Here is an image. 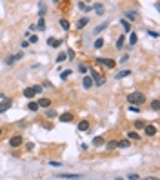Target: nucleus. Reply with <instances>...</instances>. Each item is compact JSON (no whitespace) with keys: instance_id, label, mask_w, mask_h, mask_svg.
I'll list each match as a JSON object with an SVG mask.
<instances>
[{"instance_id":"1","label":"nucleus","mask_w":160,"mask_h":180,"mask_svg":"<svg viewBox=\"0 0 160 180\" xmlns=\"http://www.w3.org/2000/svg\"><path fill=\"white\" fill-rule=\"evenodd\" d=\"M127 100H129V104H133V105H142L146 102V95L142 91H135V93H131L129 97H127Z\"/></svg>"},{"instance_id":"2","label":"nucleus","mask_w":160,"mask_h":180,"mask_svg":"<svg viewBox=\"0 0 160 180\" xmlns=\"http://www.w3.org/2000/svg\"><path fill=\"white\" fill-rule=\"evenodd\" d=\"M98 64L105 66L108 69H115V67H116V62H115V60H111V58H98Z\"/></svg>"},{"instance_id":"3","label":"nucleus","mask_w":160,"mask_h":180,"mask_svg":"<svg viewBox=\"0 0 160 180\" xmlns=\"http://www.w3.org/2000/svg\"><path fill=\"white\" fill-rule=\"evenodd\" d=\"M22 142H24V138L20 135H15V136L9 138V146H11V147H20V146H22Z\"/></svg>"},{"instance_id":"4","label":"nucleus","mask_w":160,"mask_h":180,"mask_svg":"<svg viewBox=\"0 0 160 180\" xmlns=\"http://www.w3.org/2000/svg\"><path fill=\"white\" fill-rule=\"evenodd\" d=\"M91 78H93V84H95V86H104V78L98 75V73L97 71H91Z\"/></svg>"},{"instance_id":"5","label":"nucleus","mask_w":160,"mask_h":180,"mask_svg":"<svg viewBox=\"0 0 160 180\" xmlns=\"http://www.w3.org/2000/svg\"><path fill=\"white\" fill-rule=\"evenodd\" d=\"M144 133H146L147 136L156 135V125H153V124H146V125H144Z\"/></svg>"},{"instance_id":"6","label":"nucleus","mask_w":160,"mask_h":180,"mask_svg":"<svg viewBox=\"0 0 160 180\" xmlns=\"http://www.w3.org/2000/svg\"><path fill=\"white\" fill-rule=\"evenodd\" d=\"M22 57H24V53H17V55H11L9 58H6V64H7V66H11V64H15L17 60H20Z\"/></svg>"},{"instance_id":"7","label":"nucleus","mask_w":160,"mask_h":180,"mask_svg":"<svg viewBox=\"0 0 160 180\" xmlns=\"http://www.w3.org/2000/svg\"><path fill=\"white\" fill-rule=\"evenodd\" d=\"M13 105V102L9 100V98H4V102H0V113H6L9 108Z\"/></svg>"},{"instance_id":"8","label":"nucleus","mask_w":160,"mask_h":180,"mask_svg":"<svg viewBox=\"0 0 160 180\" xmlns=\"http://www.w3.org/2000/svg\"><path fill=\"white\" fill-rule=\"evenodd\" d=\"M58 118H60V122H66L67 124V122H73L75 120V115L73 113H64V115L58 116Z\"/></svg>"},{"instance_id":"9","label":"nucleus","mask_w":160,"mask_h":180,"mask_svg":"<svg viewBox=\"0 0 160 180\" xmlns=\"http://www.w3.org/2000/svg\"><path fill=\"white\" fill-rule=\"evenodd\" d=\"M57 178H82V175H77V173H58Z\"/></svg>"},{"instance_id":"10","label":"nucleus","mask_w":160,"mask_h":180,"mask_svg":"<svg viewBox=\"0 0 160 180\" xmlns=\"http://www.w3.org/2000/svg\"><path fill=\"white\" fill-rule=\"evenodd\" d=\"M47 44H49V47H55V49H57V47H60L62 40H58V38H53V37H51V38H47Z\"/></svg>"},{"instance_id":"11","label":"nucleus","mask_w":160,"mask_h":180,"mask_svg":"<svg viewBox=\"0 0 160 180\" xmlns=\"http://www.w3.org/2000/svg\"><path fill=\"white\" fill-rule=\"evenodd\" d=\"M35 95H37V93H35L33 87H26V89H24V97L29 98V100H33V98H35Z\"/></svg>"},{"instance_id":"12","label":"nucleus","mask_w":160,"mask_h":180,"mask_svg":"<svg viewBox=\"0 0 160 180\" xmlns=\"http://www.w3.org/2000/svg\"><path fill=\"white\" fill-rule=\"evenodd\" d=\"M89 129V120H80L78 122V131H88Z\"/></svg>"},{"instance_id":"13","label":"nucleus","mask_w":160,"mask_h":180,"mask_svg":"<svg viewBox=\"0 0 160 180\" xmlns=\"http://www.w3.org/2000/svg\"><path fill=\"white\" fill-rule=\"evenodd\" d=\"M129 146H131L129 138H124V140H120V142H116V147H122V149H126V147H129Z\"/></svg>"},{"instance_id":"14","label":"nucleus","mask_w":160,"mask_h":180,"mask_svg":"<svg viewBox=\"0 0 160 180\" xmlns=\"http://www.w3.org/2000/svg\"><path fill=\"white\" fill-rule=\"evenodd\" d=\"M84 87H86V89H89V87H93V78L91 77H84Z\"/></svg>"},{"instance_id":"15","label":"nucleus","mask_w":160,"mask_h":180,"mask_svg":"<svg viewBox=\"0 0 160 180\" xmlns=\"http://www.w3.org/2000/svg\"><path fill=\"white\" fill-rule=\"evenodd\" d=\"M51 105V100L49 98H40L38 100V108H49Z\"/></svg>"},{"instance_id":"16","label":"nucleus","mask_w":160,"mask_h":180,"mask_svg":"<svg viewBox=\"0 0 160 180\" xmlns=\"http://www.w3.org/2000/svg\"><path fill=\"white\" fill-rule=\"evenodd\" d=\"M60 26H62V29H64V31H69V29H71L69 20H66V18H60Z\"/></svg>"},{"instance_id":"17","label":"nucleus","mask_w":160,"mask_h":180,"mask_svg":"<svg viewBox=\"0 0 160 180\" xmlns=\"http://www.w3.org/2000/svg\"><path fill=\"white\" fill-rule=\"evenodd\" d=\"M129 75H131V71L129 69H124L120 73H116V80H118V78H126V77H129Z\"/></svg>"},{"instance_id":"18","label":"nucleus","mask_w":160,"mask_h":180,"mask_svg":"<svg viewBox=\"0 0 160 180\" xmlns=\"http://www.w3.org/2000/svg\"><path fill=\"white\" fill-rule=\"evenodd\" d=\"M88 24H89V18H80L77 22V29H82L84 26H88Z\"/></svg>"},{"instance_id":"19","label":"nucleus","mask_w":160,"mask_h":180,"mask_svg":"<svg viewBox=\"0 0 160 180\" xmlns=\"http://www.w3.org/2000/svg\"><path fill=\"white\" fill-rule=\"evenodd\" d=\"M127 138L129 140H140V135H138L136 131H129L127 133Z\"/></svg>"},{"instance_id":"20","label":"nucleus","mask_w":160,"mask_h":180,"mask_svg":"<svg viewBox=\"0 0 160 180\" xmlns=\"http://www.w3.org/2000/svg\"><path fill=\"white\" fill-rule=\"evenodd\" d=\"M120 24H122V27H124V31H126V33H127V31H131V24L129 22H127V20H120Z\"/></svg>"},{"instance_id":"21","label":"nucleus","mask_w":160,"mask_h":180,"mask_svg":"<svg viewBox=\"0 0 160 180\" xmlns=\"http://www.w3.org/2000/svg\"><path fill=\"white\" fill-rule=\"evenodd\" d=\"M93 9L97 11V15H100V16L104 15V6H102V4H95V7H93Z\"/></svg>"},{"instance_id":"22","label":"nucleus","mask_w":160,"mask_h":180,"mask_svg":"<svg viewBox=\"0 0 160 180\" xmlns=\"http://www.w3.org/2000/svg\"><path fill=\"white\" fill-rule=\"evenodd\" d=\"M27 109H29V111H37V109H38V102H29V104H27Z\"/></svg>"},{"instance_id":"23","label":"nucleus","mask_w":160,"mask_h":180,"mask_svg":"<svg viewBox=\"0 0 160 180\" xmlns=\"http://www.w3.org/2000/svg\"><path fill=\"white\" fill-rule=\"evenodd\" d=\"M151 109H153V111H158V109H160V100H158V98L151 102Z\"/></svg>"},{"instance_id":"24","label":"nucleus","mask_w":160,"mask_h":180,"mask_svg":"<svg viewBox=\"0 0 160 180\" xmlns=\"http://www.w3.org/2000/svg\"><path fill=\"white\" fill-rule=\"evenodd\" d=\"M35 29H46V20L44 18H38V24H37Z\"/></svg>"},{"instance_id":"25","label":"nucleus","mask_w":160,"mask_h":180,"mask_svg":"<svg viewBox=\"0 0 160 180\" xmlns=\"http://www.w3.org/2000/svg\"><path fill=\"white\" fill-rule=\"evenodd\" d=\"M133 125H135L136 129H144V125H146V122H144V120H135V124H133Z\"/></svg>"},{"instance_id":"26","label":"nucleus","mask_w":160,"mask_h":180,"mask_svg":"<svg viewBox=\"0 0 160 180\" xmlns=\"http://www.w3.org/2000/svg\"><path fill=\"white\" fill-rule=\"evenodd\" d=\"M126 18H127V20H131V22H135V20H136V13H133V11L126 13Z\"/></svg>"},{"instance_id":"27","label":"nucleus","mask_w":160,"mask_h":180,"mask_svg":"<svg viewBox=\"0 0 160 180\" xmlns=\"http://www.w3.org/2000/svg\"><path fill=\"white\" fill-rule=\"evenodd\" d=\"M66 58H67L66 53H58V55H57V62H58V64H60V62H64Z\"/></svg>"},{"instance_id":"28","label":"nucleus","mask_w":160,"mask_h":180,"mask_svg":"<svg viewBox=\"0 0 160 180\" xmlns=\"http://www.w3.org/2000/svg\"><path fill=\"white\" fill-rule=\"evenodd\" d=\"M93 144H95V146H102V144H104V138H102V136H95V138H93Z\"/></svg>"},{"instance_id":"29","label":"nucleus","mask_w":160,"mask_h":180,"mask_svg":"<svg viewBox=\"0 0 160 180\" xmlns=\"http://www.w3.org/2000/svg\"><path fill=\"white\" fill-rule=\"evenodd\" d=\"M44 15H46V6H44V4H40V11H38V16H40V18H44Z\"/></svg>"},{"instance_id":"30","label":"nucleus","mask_w":160,"mask_h":180,"mask_svg":"<svg viewBox=\"0 0 160 180\" xmlns=\"http://www.w3.org/2000/svg\"><path fill=\"white\" fill-rule=\"evenodd\" d=\"M136 40H138V38H136V35H135V33H131V35H129V44H131V46H135V44H136Z\"/></svg>"},{"instance_id":"31","label":"nucleus","mask_w":160,"mask_h":180,"mask_svg":"<svg viewBox=\"0 0 160 180\" xmlns=\"http://www.w3.org/2000/svg\"><path fill=\"white\" fill-rule=\"evenodd\" d=\"M115 46H116V49H120V47L124 46V37H118V40H116V44H115Z\"/></svg>"},{"instance_id":"32","label":"nucleus","mask_w":160,"mask_h":180,"mask_svg":"<svg viewBox=\"0 0 160 180\" xmlns=\"http://www.w3.org/2000/svg\"><path fill=\"white\" fill-rule=\"evenodd\" d=\"M102 46H104V38H98L97 42H95V47H97V49H100Z\"/></svg>"},{"instance_id":"33","label":"nucleus","mask_w":160,"mask_h":180,"mask_svg":"<svg viewBox=\"0 0 160 180\" xmlns=\"http://www.w3.org/2000/svg\"><path fill=\"white\" fill-rule=\"evenodd\" d=\"M116 147V140H109L108 142V149H115Z\"/></svg>"},{"instance_id":"34","label":"nucleus","mask_w":160,"mask_h":180,"mask_svg":"<svg viewBox=\"0 0 160 180\" xmlns=\"http://www.w3.org/2000/svg\"><path fill=\"white\" fill-rule=\"evenodd\" d=\"M78 69H80V73H84V75H86V73H88V71H89V69H88V66H86V64H80V67H78Z\"/></svg>"},{"instance_id":"35","label":"nucleus","mask_w":160,"mask_h":180,"mask_svg":"<svg viewBox=\"0 0 160 180\" xmlns=\"http://www.w3.org/2000/svg\"><path fill=\"white\" fill-rule=\"evenodd\" d=\"M69 75H71V69H66V71H64V73H62V78H64V80H66V78H67Z\"/></svg>"},{"instance_id":"36","label":"nucleus","mask_w":160,"mask_h":180,"mask_svg":"<svg viewBox=\"0 0 160 180\" xmlns=\"http://www.w3.org/2000/svg\"><path fill=\"white\" fill-rule=\"evenodd\" d=\"M129 111H133V113H138V111H140V109H138V105H129Z\"/></svg>"},{"instance_id":"37","label":"nucleus","mask_w":160,"mask_h":180,"mask_svg":"<svg viewBox=\"0 0 160 180\" xmlns=\"http://www.w3.org/2000/svg\"><path fill=\"white\" fill-rule=\"evenodd\" d=\"M55 116H57L55 111H47V118H55Z\"/></svg>"},{"instance_id":"38","label":"nucleus","mask_w":160,"mask_h":180,"mask_svg":"<svg viewBox=\"0 0 160 180\" xmlns=\"http://www.w3.org/2000/svg\"><path fill=\"white\" fill-rule=\"evenodd\" d=\"M67 57H69V58H75V51H73V49H67Z\"/></svg>"},{"instance_id":"39","label":"nucleus","mask_w":160,"mask_h":180,"mask_svg":"<svg viewBox=\"0 0 160 180\" xmlns=\"http://www.w3.org/2000/svg\"><path fill=\"white\" fill-rule=\"evenodd\" d=\"M33 89H35V93H42V86H33Z\"/></svg>"},{"instance_id":"40","label":"nucleus","mask_w":160,"mask_h":180,"mask_svg":"<svg viewBox=\"0 0 160 180\" xmlns=\"http://www.w3.org/2000/svg\"><path fill=\"white\" fill-rule=\"evenodd\" d=\"M37 40H38V38H37L35 35H31V38H29V42H31V44H35V42H37Z\"/></svg>"},{"instance_id":"41","label":"nucleus","mask_w":160,"mask_h":180,"mask_svg":"<svg viewBox=\"0 0 160 180\" xmlns=\"http://www.w3.org/2000/svg\"><path fill=\"white\" fill-rule=\"evenodd\" d=\"M104 27H105V24H100V26H98V27H97V33H100V31H102V29H104Z\"/></svg>"},{"instance_id":"42","label":"nucleus","mask_w":160,"mask_h":180,"mask_svg":"<svg viewBox=\"0 0 160 180\" xmlns=\"http://www.w3.org/2000/svg\"><path fill=\"white\" fill-rule=\"evenodd\" d=\"M127 178H135V180H138L140 176H138V175H127Z\"/></svg>"},{"instance_id":"43","label":"nucleus","mask_w":160,"mask_h":180,"mask_svg":"<svg viewBox=\"0 0 160 180\" xmlns=\"http://www.w3.org/2000/svg\"><path fill=\"white\" fill-rule=\"evenodd\" d=\"M2 131H4V129H2V128H0V136H2Z\"/></svg>"},{"instance_id":"44","label":"nucleus","mask_w":160,"mask_h":180,"mask_svg":"<svg viewBox=\"0 0 160 180\" xmlns=\"http://www.w3.org/2000/svg\"><path fill=\"white\" fill-rule=\"evenodd\" d=\"M53 2H57V4H58V2H60V0H53Z\"/></svg>"}]
</instances>
